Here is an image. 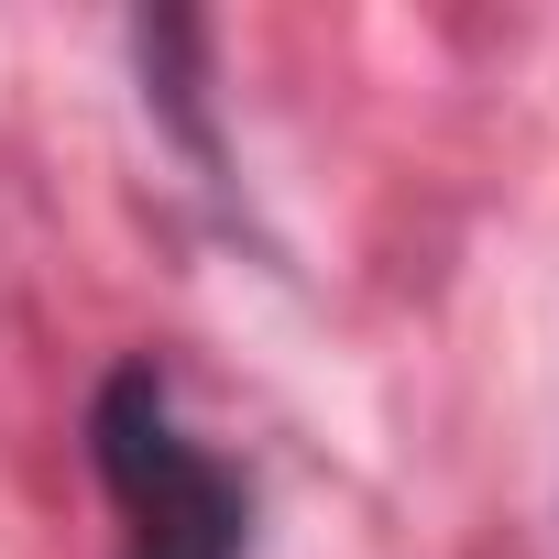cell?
I'll return each mask as SVG.
<instances>
[{"mask_svg": "<svg viewBox=\"0 0 559 559\" xmlns=\"http://www.w3.org/2000/svg\"><path fill=\"white\" fill-rule=\"evenodd\" d=\"M99 483L121 504V559H241V483L209 439L176 428L165 373H110L99 417H88Z\"/></svg>", "mask_w": 559, "mask_h": 559, "instance_id": "6da1fadb", "label": "cell"}]
</instances>
